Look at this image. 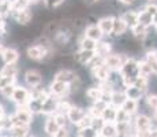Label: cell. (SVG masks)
Instances as JSON below:
<instances>
[{
    "instance_id": "obj_6",
    "label": "cell",
    "mask_w": 157,
    "mask_h": 137,
    "mask_svg": "<svg viewBox=\"0 0 157 137\" xmlns=\"http://www.w3.org/2000/svg\"><path fill=\"white\" fill-rule=\"evenodd\" d=\"M120 74L122 77H135L137 78L140 75V71H138V62L132 58H128L124 62V65L120 69Z\"/></svg>"
},
{
    "instance_id": "obj_46",
    "label": "cell",
    "mask_w": 157,
    "mask_h": 137,
    "mask_svg": "<svg viewBox=\"0 0 157 137\" xmlns=\"http://www.w3.org/2000/svg\"><path fill=\"white\" fill-rule=\"evenodd\" d=\"M144 10H145V11H147L149 14L155 15V14L157 13V4H155V3H149V4L145 6Z\"/></svg>"
},
{
    "instance_id": "obj_1",
    "label": "cell",
    "mask_w": 157,
    "mask_h": 137,
    "mask_svg": "<svg viewBox=\"0 0 157 137\" xmlns=\"http://www.w3.org/2000/svg\"><path fill=\"white\" fill-rule=\"evenodd\" d=\"M26 54H28L29 59L36 60V62H41V60H45L51 56V48L41 45V44L32 45V47L28 48Z\"/></svg>"
},
{
    "instance_id": "obj_5",
    "label": "cell",
    "mask_w": 157,
    "mask_h": 137,
    "mask_svg": "<svg viewBox=\"0 0 157 137\" xmlns=\"http://www.w3.org/2000/svg\"><path fill=\"white\" fill-rule=\"evenodd\" d=\"M49 92L52 95H55L60 99H63L64 96H67L68 93L71 92L70 91V84L67 82H63V81H57V80H53L52 84L49 87Z\"/></svg>"
},
{
    "instance_id": "obj_14",
    "label": "cell",
    "mask_w": 157,
    "mask_h": 137,
    "mask_svg": "<svg viewBox=\"0 0 157 137\" xmlns=\"http://www.w3.org/2000/svg\"><path fill=\"white\" fill-rule=\"evenodd\" d=\"M113 21H115L113 17H104V18H101V19L98 21L97 25L101 29L102 34H107V36L112 34V32H113Z\"/></svg>"
},
{
    "instance_id": "obj_21",
    "label": "cell",
    "mask_w": 157,
    "mask_h": 137,
    "mask_svg": "<svg viewBox=\"0 0 157 137\" xmlns=\"http://www.w3.org/2000/svg\"><path fill=\"white\" fill-rule=\"evenodd\" d=\"M111 44L107 41H97V47H96V55L100 58H107L108 55H111Z\"/></svg>"
},
{
    "instance_id": "obj_10",
    "label": "cell",
    "mask_w": 157,
    "mask_h": 137,
    "mask_svg": "<svg viewBox=\"0 0 157 137\" xmlns=\"http://www.w3.org/2000/svg\"><path fill=\"white\" fill-rule=\"evenodd\" d=\"M96 58V51H90V50H82L81 48L77 54H75V60L82 66H89L90 62Z\"/></svg>"
},
{
    "instance_id": "obj_11",
    "label": "cell",
    "mask_w": 157,
    "mask_h": 137,
    "mask_svg": "<svg viewBox=\"0 0 157 137\" xmlns=\"http://www.w3.org/2000/svg\"><path fill=\"white\" fill-rule=\"evenodd\" d=\"M25 82L30 88H37L43 82V75L37 70H28L25 73Z\"/></svg>"
},
{
    "instance_id": "obj_30",
    "label": "cell",
    "mask_w": 157,
    "mask_h": 137,
    "mask_svg": "<svg viewBox=\"0 0 157 137\" xmlns=\"http://www.w3.org/2000/svg\"><path fill=\"white\" fill-rule=\"evenodd\" d=\"M132 34L135 36L137 38H145L147 36V26L145 25H141V23H138V25H135L134 27H132Z\"/></svg>"
},
{
    "instance_id": "obj_57",
    "label": "cell",
    "mask_w": 157,
    "mask_h": 137,
    "mask_svg": "<svg viewBox=\"0 0 157 137\" xmlns=\"http://www.w3.org/2000/svg\"><path fill=\"white\" fill-rule=\"evenodd\" d=\"M78 137H85V136H82V135H78Z\"/></svg>"
},
{
    "instance_id": "obj_54",
    "label": "cell",
    "mask_w": 157,
    "mask_h": 137,
    "mask_svg": "<svg viewBox=\"0 0 157 137\" xmlns=\"http://www.w3.org/2000/svg\"><path fill=\"white\" fill-rule=\"evenodd\" d=\"M89 3H96V2H98V0H87Z\"/></svg>"
},
{
    "instance_id": "obj_51",
    "label": "cell",
    "mask_w": 157,
    "mask_h": 137,
    "mask_svg": "<svg viewBox=\"0 0 157 137\" xmlns=\"http://www.w3.org/2000/svg\"><path fill=\"white\" fill-rule=\"evenodd\" d=\"M153 25H157V13L153 15Z\"/></svg>"
},
{
    "instance_id": "obj_56",
    "label": "cell",
    "mask_w": 157,
    "mask_h": 137,
    "mask_svg": "<svg viewBox=\"0 0 157 137\" xmlns=\"http://www.w3.org/2000/svg\"><path fill=\"white\" fill-rule=\"evenodd\" d=\"M2 77H3V75H2V73H0V81H2Z\"/></svg>"
},
{
    "instance_id": "obj_37",
    "label": "cell",
    "mask_w": 157,
    "mask_h": 137,
    "mask_svg": "<svg viewBox=\"0 0 157 137\" xmlns=\"http://www.w3.org/2000/svg\"><path fill=\"white\" fill-rule=\"evenodd\" d=\"M15 85H8V87H4V88H2L0 89V93H2V96L3 97H6V99H11L14 95V92H15Z\"/></svg>"
},
{
    "instance_id": "obj_39",
    "label": "cell",
    "mask_w": 157,
    "mask_h": 137,
    "mask_svg": "<svg viewBox=\"0 0 157 137\" xmlns=\"http://www.w3.org/2000/svg\"><path fill=\"white\" fill-rule=\"evenodd\" d=\"M92 121H93V117H90V115L87 114L86 117L83 118V119L79 123H77V126L79 127V130H82V129H86V127H90V126H92Z\"/></svg>"
},
{
    "instance_id": "obj_35",
    "label": "cell",
    "mask_w": 157,
    "mask_h": 137,
    "mask_svg": "<svg viewBox=\"0 0 157 137\" xmlns=\"http://www.w3.org/2000/svg\"><path fill=\"white\" fill-rule=\"evenodd\" d=\"M134 87L138 88V89H140L142 93H145V92H146V89H147V78L146 77H141V75H140V77L135 80Z\"/></svg>"
},
{
    "instance_id": "obj_42",
    "label": "cell",
    "mask_w": 157,
    "mask_h": 137,
    "mask_svg": "<svg viewBox=\"0 0 157 137\" xmlns=\"http://www.w3.org/2000/svg\"><path fill=\"white\" fill-rule=\"evenodd\" d=\"M53 117H55V119H56V122L59 123V126L60 127H64L66 126V123H67V115L66 114H60V112H56L55 115H53Z\"/></svg>"
},
{
    "instance_id": "obj_60",
    "label": "cell",
    "mask_w": 157,
    "mask_h": 137,
    "mask_svg": "<svg viewBox=\"0 0 157 137\" xmlns=\"http://www.w3.org/2000/svg\"><path fill=\"white\" fill-rule=\"evenodd\" d=\"M2 137H8V136H2Z\"/></svg>"
},
{
    "instance_id": "obj_16",
    "label": "cell",
    "mask_w": 157,
    "mask_h": 137,
    "mask_svg": "<svg viewBox=\"0 0 157 137\" xmlns=\"http://www.w3.org/2000/svg\"><path fill=\"white\" fill-rule=\"evenodd\" d=\"M83 36L87 38H92V40H94V41H100L104 34H102V32H101L100 27H98V25H89L85 29Z\"/></svg>"
},
{
    "instance_id": "obj_7",
    "label": "cell",
    "mask_w": 157,
    "mask_h": 137,
    "mask_svg": "<svg viewBox=\"0 0 157 137\" xmlns=\"http://www.w3.org/2000/svg\"><path fill=\"white\" fill-rule=\"evenodd\" d=\"M60 102V97H57L55 95L51 93L49 97L43 103V107H41V112L43 114H47V115H51V114H56L57 112V104Z\"/></svg>"
},
{
    "instance_id": "obj_31",
    "label": "cell",
    "mask_w": 157,
    "mask_h": 137,
    "mask_svg": "<svg viewBox=\"0 0 157 137\" xmlns=\"http://www.w3.org/2000/svg\"><path fill=\"white\" fill-rule=\"evenodd\" d=\"M79 45H81V48H82V50L94 51L96 47H97V41L92 40V38H87V37H85V36H83V37L81 38V41H79Z\"/></svg>"
},
{
    "instance_id": "obj_53",
    "label": "cell",
    "mask_w": 157,
    "mask_h": 137,
    "mask_svg": "<svg viewBox=\"0 0 157 137\" xmlns=\"http://www.w3.org/2000/svg\"><path fill=\"white\" fill-rule=\"evenodd\" d=\"M4 129V123H3V118H0V130Z\"/></svg>"
},
{
    "instance_id": "obj_8",
    "label": "cell",
    "mask_w": 157,
    "mask_h": 137,
    "mask_svg": "<svg viewBox=\"0 0 157 137\" xmlns=\"http://www.w3.org/2000/svg\"><path fill=\"white\" fill-rule=\"evenodd\" d=\"M10 15L15 19V22H18L22 26L30 23L32 22V18H33V14H32V11H30V8H25V10H22V11H11Z\"/></svg>"
},
{
    "instance_id": "obj_29",
    "label": "cell",
    "mask_w": 157,
    "mask_h": 137,
    "mask_svg": "<svg viewBox=\"0 0 157 137\" xmlns=\"http://www.w3.org/2000/svg\"><path fill=\"white\" fill-rule=\"evenodd\" d=\"M138 22L141 25H145V26H149V25H153V15L149 14L147 11H141L138 13Z\"/></svg>"
},
{
    "instance_id": "obj_19",
    "label": "cell",
    "mask_w": 157,
    "mask_h": 137,
    "mask_svg": "<svg viewBox=\"0 0 157 137\" xmlns=\"http://www.w3.org/2000/svg\"><path fill=\"white\" fill-rule=\"evenodd\" d=\"M59 129H60V126H59V123L56 122L55 117H49L47 121H45L44 130H45V133H47V135H49V136L53 137L57 133V130H59Z\"/></svg>"
},
{
    "instance_id": "obj_38",
    "label": "cell",
    "mask_w": 157,
    "mask_h": 137,
    "mask_svg": "<svg viewBox=\"0 0 157 137\" xmlns=\"http://www.w3.org/2000/svg\"><path fill=\"white\" fill-rule=\"evenodd\" d=\"M79 135H82V136H85V137H98L100 132H97L96 129H93V127L90 126V127H86V129L79 130Z\"/></svg>"
},
{
    "instance_id": "obj_25",
    "label": "cell",
    "mask_w": 157,
    "mask_h": 137,
    "mask_svg": "<svg viewBox=\"0 0 157 137\" xmlns=\"http://www.w3.org/2000/svg\"><path fill=\"white\" fill-rule=\"evenodd\" d=\"M123 19H124V22L128 25V27H134L135 25H138V13L137 11H127V13L123 14Z\"/></svg>"
},
{
    "instance_id": "obj_50",
    "label": "cell",
    "mask_w": 157,
    "mask_h": 137,
    "mask_svg": "<svg viewBox=\"0 0 157 137\" xmlns=\"http://www.w3.org/2000/svg\"><path fill=\"white\" fill-rule=\"evenodd\" d=\"M4 50H6V48H4V45H3L2 42H0V56H2V54L4 52Z\"/></svg>"
},
{
    "instance_id": "obj_24",
    "label": "cell",
    "mask_w": 157,
    "mask_h": 137,
    "mask_svg": "<svg viewBox=\"0 0 157 137\" xmlns=\"http://www.w3.org/2000/svg\"><path fill=\"white\" fill-rule=\"evenodd\" d=\"M127 96H126V92H119V91H115V92L111 95V104L115 106V107H122L123 103L126 102Z\"/></svg>"
},
{
    "instance_id": "obj_45",
    "label": "cell",
    "mask_w": 157,
    "mask_h": 137,
    "mask_svg": "<svg viewBox=\"0 0 157 137\" xmlns=\"http://www.w3.org/2000/svg\"><path fill=\"white\" fill-rule=\"evenodd\" d=\"M63 2H64V0H44L45 6L49 7V8H55V7H57V6L62 4Z\"/></svg>"
},
{
    "instance_id": "obj_47",
    "label": "cell",
    "mask_w": 157,
    "mask_h": 137,
    "mask_svg": "<svg viewBox=\"0 0 157 137\" xmlns=\"http://www.w3.org/2000/svg\"><path fill=\"white\" fill-rule=\"evenodd\" d=\"M53 137H68V130L66 129V126L64 127H60V129L57 130V133Z\"/></svg>"
},
{
    "instance_id": "obj_49",
    "label": "cell",
    "mask_w": 157,
    "mask_h": 137,
    "mask_svg": "<svg viewBox=\"0 0 157 137\" xmlns=\"http://www.w3.org/2000/svg\"><path fill=\"white\" fill-rule=\"evenodd\" d=\"M3 115H4V108H3V106L0 104V118H3Z\"/></svg>"
},
{
    "instance_id": "obj_48",
    "label": "cell",
    "mask_w": 157,
    "mask_h": 137,
    "mask_svg": "<svg viewBox=\"0 0 157 137\" xmlns=\"http://www.w3.org/2000/svg\"><path fill=\"white\" fill-rule=\"evenodd\" d=\"M120 3H123V4H132L134 3V0H119Z\"/></svg>"
},
{
    "instance_id": "obj_41",
    "label": "cell",
    "mask_w": 157,
    "mask_h": 137,
    "mask_svg": "<svg viewBox=\"0 0 157 137\" xmlns=\"http://www.w3.org/2000/svg\"><path fill=\"white\" fill-rule=\"evenodd\" d=\"M146 104L149 108L157 111V95H149L146 97Z\"/></svg>"
},
{
    "instance_id": "obj_44",
    "label": "cell",
    "mask_w": 157,
    "mask_h": 137,
    "mask_svg": "<svg viewBox=\"0 0 157 137\" xmlns=\"http://www.w3.org/2000/svg\"><path fill=\"white\" fill-rule=\"evenodd\" d=\"M81 87H82V81H81L79 77H77L74 81L70 82V91L71 92H78Z\"/></svg>"
},
{
    "instance_id": "obj_13",
    "label": "cell",
    "mask_w": 157,
    "mask_h": 137,
    "mask_svg": "<svg viewBox=\"0 0 157 137\" xmlns=\"http://www.w3.org/2000/svg\"><path fill=\"white\" fill-rule=\"evenodd\" d=\"M77 77H78L77 73L72 71V70H70V69H62L55 74V80L67 82V84H70L71 81H74Z\"/></svg>"
},
{
    "instance_id": "obj_26",
    "label": "cell",
    "mask_w": 157,
    "mask_h": 137,
    "mask_svg": "<svg viewBox=\"0 0 157 137\" xmlns=\"http://www.w3.org/2000/svg\"><path fill=\"white\" fill-rule=\"evenodd\" d=\"M85 96L87 99L93 100V102H97V100H100L102 97V91L100 89V87H92L89 89H86Z\"/></svg>"
},
{
    "instance_id": "obj_28",
    "label": "cell",
    "mask_w": 157,
    "mask_h": 137,
    "mask_svg": "<svg viewBox=\"0 0 157 137\" xmlns=\"http://www.w3.org/2000/svg\"><path fill=\"white\" fill-rule=\"evenodd\" d=\"M3 77H17L18 73V67L17 63H13V65H4V67L0 70Z\"/></svg>"
},
{
    "instance_id": "obj_17",
    "label": "cell",
    "mask_w": 157,
    "mask_h": 137,
    "mask_svg": "<svg viewBox=\"0 0 157 137\" xmlns=\"http://www.w3.org/2000/svg\"><path fill=\"white\" fill-rule=\"evenodd\" d=\"M13 137H28L30 132V125H23V123H18L14 125L10 129Z\"/></svg>"
},
{
    "instance_id": "obj_34",
    "label": "cell",
    "mask_w": 157,
    "mask_h": 137,
    "mask_svg": "<svg viewBox=\"0 0 157 137\" xmlns=\"http://www.w3.org/2000/svg\"><path fill=\"white\" fill-rule=\"evenodd\" d=\"M72 107V104L70 102H67V100H63V99H60V102H59V104H57V112H60V114H66L67 115L68 114V111L71 110Z\"/></svg>"
},
{
    "instance_id": "obj_55",
    "label": "cell",
    "mask_w": 157,
    "mask_h": 137,
    "mask_svg": "<svg viewBox=\"0 0 157 137\" xmlns=\"http://www.w3.org/2000/svg\"><path fill=\"white\" fill-rule=\"evenodd\" d=\"M155 121H157V111H155Z\"/></svg>"
},
{
    "instance_id": "obj_40",
    "label": "cell",
    "mask_w": 157,
    "mask_h": 137,
    "mask_svg": "<svg viewBox=\"0 0 157 137\" xmlns=\"http://www.w3.org/2000/svg\"><path fill=\"white\" fill-rule=\"evenodd\" d=\"M104 125H105V121L102 119L101 117H96V118H93V121H92V127H93V129H96L97 132H100Z\"/></svg>"
},
{
    "instance_id": "obj_23",
    "label": "cell",
    "mask_w": 157,
    "mask_h": 137,
    "mask_svg": "<svg viewBox=\"0 0 157 137\" xmlns=\"http://www.w3.org/2000/svg\"><path fill=\"white\" fill-rule=\"evenodd\" d=\"M127 29H128V25L124 22V19H123L122 17L115 18V21H113V32H112L113 34L120 36V34H123Z\"/></svg>"
},
{
    "instance_id": "obj_15",
    "label": "cell",
    "mask_w": 157,
    "mask_h": 137,
    "mask_svg": "<svg viewBox=\"0 0 157 137\" xmlns=\"http://www.w3.org/2000/svg\"><path fill=\"white\" fill-rule=\"evenodd\" d=\"M2 59H3V62H4V65H13V63L18 62L19 54H18V51L14 50V48H6L4 52L2 54Z\"/></svg>"
},
{
    "instance_id": "obj_58",
    "label": "cell",
    "mask_w": 157,
    "mask_h": 137,
    "mask_svg": "<svg viewBox=\"0 0 157 137\" xmlns=\"http://www.w3.org/2000/svg\"><path fill=\"white\" fill-rule=\"evenodd\" d=\"M98 137H104V136H101V135H98Z\"/></svg>"
},
{
    "instance_id": "obj_32",
    "label": "cell",
    "mask_w": 157,
    "mask_h": 137,
    "mask_svg": "<svg viewBox=\"0 0 157 137\" xmlns=\"http://www.w3.org/2000/svg\"><path fill=\"white\" fill-rule=\"evenodd\" d=\"M126 96H127V99H132V100H138V99H141V96L144 95L142 92H141L138 88H135L134 85L132 87H128V88H126Z\"/></svg>"
},
{
    "instance_id": "obj_61",
    "label": "cell",
    "mask_w": 157,
    "mask_h": 137,
    "mask_svg": "<svg viewBox=\"0 0 157 137\" xmlns=\"http://www.w3.org/2000/svg\"><path fill=\"white\" fill-rule=\"evenodd\" d=\"M152 2H153V0H150V3H152Z\"/></svg>"
},
{
    "instance_id": "obj_2",
    "label": "cell",
    "mask_w": 157,
    "mask_h": 137,
    "mask_svg": "<svg viewBox=\"0 0 157 137\" xmlns=\"http://www.w3.org/2000/svg\"><path fill=\"white\" fill-rule=\"evenodd\" d=\"M11 118H13L14 125H30L33 121V111L29 108V106H18V110L14 115H11Z\"/></svg>"
},
{
    "instance_id": "obj_20",
    "label": "cell",
    "mask_w": 157,
    "mask_h": 137,
    "mask_svg": "<svg viewBox=\"0 0 157 137\" xmlns=\"http://www.w3.org/2000/svg\"><path fill=\"white\" fill-rule=\"evenodd\" d=\"M152 127V121L146 115H138L135 119V129L137 130H150Z\"/></svg>"
},
{
    "instance_id": "obj_22",
    "label": "cell",
    "mask_w": 157,
    "mask_h": 137,
    "mask_svg": "<svg viewBox=\"0 0 157 137\" xmlns=\"http://www.w3.org/2000/svg\"><path fill=\"white\" fill-rule=\"evenodd\" d=\"M116 114H117V107L109 104L104 111H102L101 118L105 121V122H115V121H116Z\"/></svg>"
},
{
    "instance_id": "obj_27",
    "label": "cell",
    "mask_w": 157,
    "mask_h": 137,
    "mask_svg": "<svg viewBox=\"0 0 157 137\" xmlns=\"http://www.w3.org/2000/svg\"><path fill=\"white\" fill-rule=\"evenodd\" d=\"M138 71H140L141 77H146L149 78L150 75L153 74V69L146 60H142V62H138Z\"/></svg>"
},
{
    "instance_id": "obj_59",
    "label": "cell",
    "mask_w": 157,
    "mask_h": 137,
    "mask_svg": "<svg viewBox=\"0 0 157 137\" xmlns=\"http://www.w3.org/2000/svg\"><path fill=\"white\" fill-rule=\"evenodd\" d=\"M155 26H156V32H157V25H155Z\"/></svg>"
},
{
    "instance_id": "obj_33",
    "label": "cell",
    "mask_w": 157,
    "mask_h": 137,
    "mask_svg": "<svg viewBox=\"0 0 157 137\" xmlns=\"http://www.w3.org/2000/svg\"><path fill=\"white\" fill-rule=\"evenodd\" d=\"M137 107H138L137 100H132V99H126V102L123 103V106H122V108L130 115H132L135 111H137Z\"/></svg>"
},
{
    "instance_id": "obj_36",
    "label": "cell",
    "mask_w": 157,
    "mask_h": 137,
    "mask_svg": "<svg viewBox=\"0 0 157 137\" xmlns=\"http://www.w3.org/2000/svg\"><path fill=\"white\" fill-rule=\"evenodd\" d=\"M130 117H131V115L127 114L122 107H119L117 108L116 121H115V122H130Z\"/></svg>"
},
{
    "instance_id": "obj_43",
    "label": "cell",
    "mask_w": 157,
    "mask_h": 137,
    "mask_svg": "<svg viewBox=\"0 0 157 137\" xmlns=\"http://www.w3.org/2000/svg\"><path fill=\"white\" fill-rule=\"evenodd\" d=\"M15 81H17L15 77H2V81H0V89L4 88V87H8V85H15Z\"/></svg>"
},
{
    "instance_id": "obj_9",
    "label": "cell",
    "mask_w": 157,
    "mask_h": 137,
    "mask_svg": "<svg viewBox=\"0 0 157 137\" xmlns=\"http://www.w3.org/2000/svg\"><path fill=\"white\" fill-rule=\"evenodd\" d=\"M92 69V75L94 78H97L100 82L102 81H108L111 77V70L107 67V66L104 65V63H101V65H97V66H93Z\"/></svg>"
},
{
    "instance_id": "obj_3",
    "label": "cell",
    "mask_w": 157,
    "mask_h": 137,
    "mask_svg": "<svg viewBox=\"0 0 157 137\" xmlns=\"http://www.w3.org/2000/svg\"><path fill=\"white\" fill-rule=\"evenodd\" d=\"M128 58H123L119 54H111L107 58H104V65L107 66L111 71H120L122 66L124 65V62Z\"/></svg>"
},
{
    "instance_id": "obj_52",
    "label": "cell",
    "mask_w": 157,
    "mask_h": 137,
    "mask_svg": "<svg viewBox=\"0 0 157 137\" xmlns=\"http://www.w3.org/2000/svg\"><path fill=\"white\" fill-rule=\"evenodd\" d=\"M28 2L30 3V4H37V3L40 2V0H28Z\"/></svg>"
},
{
    "instance_id": "obj_18",
    "label": "cell",
    "mask_w": 157,
    "mask_h": 137,
    "mask_svg": "<svg viewBox=\"0 0 157 137\" xmlns=\"http://www.w3.org/2000/svg\"><path fill=\"white\" fill-rule=\"evenodd\" d=\"M100 135L104 137H116L119 135L117 127H116V122H105L102 129L100 130Z\"/></svg>"
},
{
    "instance_id": "obj_12",
    "label": "cell",
    "mask_w": 157,
    "mask_h": 137,
    "mask_svg": "<svg viewBox=\"0 0 157 137\" xmlns=\"http://www.w3.org/2000/svg\"><path fill=\"white\" fill-rule=\"evenodd\" d=\"M86 115H87V112L83 108L77 107V106H72L71 110L68 111V114H67V118H68V121H70L71 123L77 125V123H79L81 121L86 117Z\"/></svg>"
},
{
    "instance_id": "obj_4",
    "label": "cell",
    "mask_w": 157,
    "mask_h": 137,
    "mask_svg": "<svg viewBox=\"0 0 157 137\" xmlns=\"http://www.w3.org/2000/svg\"><path fill=\"white\" fill-rule=\"evenodd\" d=\"M11 100L18 106H28L30 103V100H32V93H30V91H28L26 88L17 87Z\"/></svg>"
}]
</instances>
